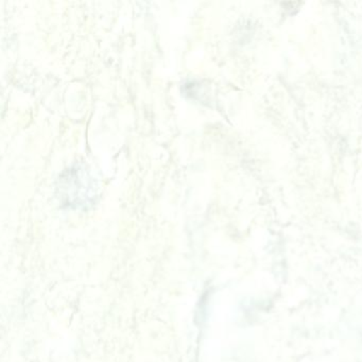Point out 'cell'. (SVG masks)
Wrapping results in <instances>:
<instances>
[{
    "instance_id": "1",
    "label": "cell",
    "mask_w": 362,
    "mask_h": 362,
    "mask_svg": "<svg viewBox=\"0 0 362 362\" xmlns=\"http://www.w3.org/2000/svg\"><path fill=\"white\" fill-rule=\"evenodd\" d=\"M61 200H64L67 205L88 204V201L95 197V187L92 177L84 169L73 168L66 171L60 179L59 186Z\"/></svg>"
}]
</instances>
